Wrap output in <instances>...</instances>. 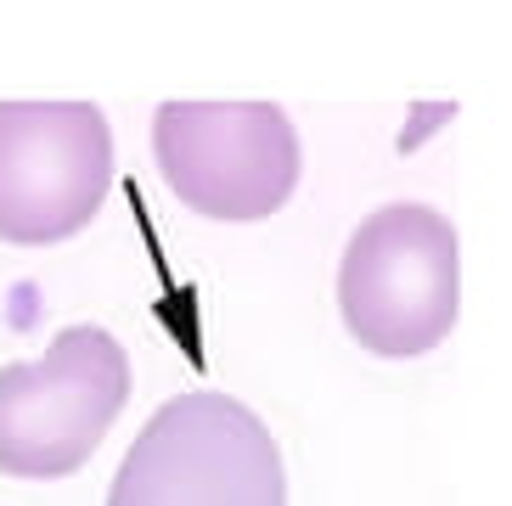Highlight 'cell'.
Segmentation results:
<instances>
[{
    "mask_svg": "<svg viewBox=\"0 0 512 506\" xmlns=\"http://www.w3.org/2000/svg\"><path fill=\"white\" fill-rule=\"evenodd\" d=\"M462 310L456 225L428 203L372 209L338 259V315L383 360H417L451 338Z\"/></svg>",
    "mask_w": 512,
    "mask_h": 506,
    "instance_id": "1",
    "label": "cell"
},
{
    "mask_svg": "<svg viewBox=\"0 0 512 506\" xmlns=\"http://www.w3.org/2000/svg\"><path fill=\"white\" fill-rule=\"evenodd\" d=\"M107 506H287V467L265 417L220 388H186L136 433Z\"/></svg>",
    "mask_w": 512,
    "mask_h": 506,
    "instance_id": "2",
    "label": "cell"
},
{
    "mask_svg": "<svg viewBox=\"0 0 512 506\" xmlns=\"http://www.w3.org/2000/svg\"><path fill=\"white\" fill-rule=\"evenodd\" d=\"M130 400V355L107 327H62L40 360L0 372V473L68 478L96 456Z\"/></svg>",
    "mask_w": 512,
    "mask_h": 506,
    "instance_id": "3",
    "label": "cell"
},
{
    "mask_svg": "<svg viewBox=\"0 0 512 506\" xmlns=\"http://www.w3.org/2000/svg\"><path fill=\"white\" fill-rule=\"evenodd\" d=\"M158 175L209 220H265L299 192L304 147L276 102H164L152 113Z\"/></svg>",
    "mask_w": 512,
    "mask_h": 506,
    "instance_id": "4",
    "label": "cell"
},
{
    "mask_svg": "<svg viewBox=\"0 0 512 506\" xmlns=\"http://www.w3.org/2000/svg\"><path fill=\"white\" fill-rule=\"evenodd\" d=\"M113 192V130L96 102H0V242L79 237Z\"/></svg>",
    "mask_w": 512,
    "mask_h": 506,
    "instance_id": "5",
    "label": "cell"
}]
</instances>
